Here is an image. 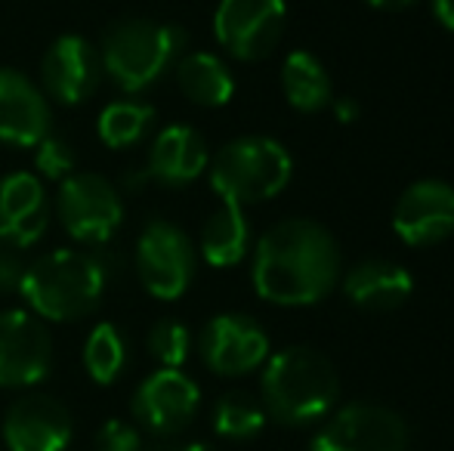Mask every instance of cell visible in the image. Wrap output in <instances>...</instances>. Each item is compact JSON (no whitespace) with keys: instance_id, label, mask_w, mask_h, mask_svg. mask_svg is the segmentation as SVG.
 <instances>
[{"instance_id":"cell-1","label":"cell","mask_w":454,"mask_h":451,"mask_svg":"<svg viewBox=\"0 0 454 451\" xmlns=\"http://www.w3.org/2000/svg\"><path fill=\"white\" fill-rule=\"evenodd\" d=\"M251 276L266 303L312 307L337 284L340 251L334 235L316 220H281L257 241Z\"/></svg>"},{"instance_id":"cell-2","label":"cell","mask_w":454,"mask_h":451,"mask_svg":"<svg viewBox=\"0 0 454 451\" xmlns=\"http://www.w3.org/2000/svg\"><path fill=\"white\" fill-rule=\"evenodd\" d=\"M263 408L285 427H309L331 415L340 396V377L328 355L312 346H287L266 359Z\"/></svg>"},{"instance_id":"cell-3","label":"cell","mask_w":454,"mask_h":451,"mask_svg":"<svg viewBox=\"0 0 454 451\" xmlns=\"http://www.w3.org/2000/svg\"><path fill=\"white\" fill-rule=\"evenodd\" d=\"M19 294L43 322L84 319L106 294V266L74 247L50 251L22 272Z\"/></svg>"},{"instance_id":"cell-4","label":"cell","mask_w":454,"mask_h":451,"mask_svg":"<svg viewBox=\"0 0 454 451\" xmlns=\"http://www.w3.org/2000/svg\"><path fill=\"white\" fill-rule=\"evenodd\" d=\"M185 47V31L155 19H118L106 28L99 47L102 72L121 93L149 90L176 66Z\"/></svg>"},{"instance_id":"cell-5","label":"cell","mask_w":454,"mask_h":451,"mask_svg":"<svg viewBox=\"0 0 454 451\" xmlns=\"http://www.w3.org/2000/svg\"><path fill=\"white\" fill-rule=\"evenodd\" d=\"M291 174L294 161L278 139L239 136L214 155L210 186L223 201L247 207L275 198L291 183Z\"/></svg>"},{"instance_id":"cell-6","label":"cell","mask_w":454,"mask_h":451,"mask_svg":"<svg viewBox=\"0 0 454 451\" xmlns=\"http://www.w3.org/2000/svg\"><path fill=\"white\" fill-rule=\"evenodd\" d=\"M56 217L81 245H106L124 223V201L106 176L74 170L56 195Z\"/></svg>"},{"instance_id":"cell-7","label":"cell","mask_w":454,"mask_h":451,"mask_svg":"<svg viewBox=\"0 0 454 451\" xmlns=\"http://www.w3.org/2000/svg\"><path fill=\"white\" fill-rule=\"evenodd\" d=\"M195 245L180 226L152 220L137 241V276L155 300H180L195 278Z\"/></svg>"},{"instance_id":"cell-8","label":"cell","mask_w":454,"mask_h":451,"mask_svg":"<svg viewBox=\"0 0 454 451\" xmlns=\"http://www.w3.org/2000/svg\"><path fill=\"white\" fill-rule=\"evenodd\" d=\"M408 424L393 408L353 402L322 424L309 451H408Z\"/></svg>"},{"instance_id":"cell-9","label":"cell","mask_w":454,"mask_h":451,"mask_svg":"<svg viewBox=\"0 0 454 451\" xmlns=\"http://www.w3.org/2000/svg\"><path fill=\"white\" fill-rule=\"evenodd\" d=\"M285 19V0H220L214 12V35L229 56L257 62L278 47Z\"/></svg>"},{"instance_id":"cell-10","label":"cell","mask_w":454,"mask_h":451,"mask_svg":"<svg viewBox=\"0 0 454 451\" xmlns=\"http://www.w3.org/2000/svg\"><path fill=\"white\" fill-rule=\"evenodd\" d=\"M53 368V340L31 309L0 313V386L25 390L41 384Z\"/></svg>"},{"instance_id":"cell-11","label":"cell","mask_w":454,"mask_h":451,"mask_svg":"<svg viewBox=\"0 0 454 451\" xmlns=\"http://www.w3.org/2000/svg\"><path fill=\"white\" fill-rule=\"evenodd\" d=\"M201 359L214 374L241 377L270 359V338L251 315H214L201 331Z\"/></svg>"},{"instance_id":"cell-12","label":"cell","mask_w":454,"mask_h":451,"mask_svg":"<svg viewBox=\"0 0 454 451\" xmlns=\"http://www.w3.org/2000/svg\"><path fill=\"white\" fill-rule=\"evenodd\" d=\"M198 405H201V390L180 368H161L149 374L133 393V417L158 436L180 433L189 427Z\"/></svg>"},{"instance_id":"cell-13","label":"cell","mask_w":454,"mask_h":451,"mask_svg":"<svg viewBox=\"0 0 454 451\" xmlns=\"http://www.w3.org/2000/svg\"><path fill=\"white\" fill-rule=\"evenodd\" d=\"M43 97H53L62 105H78L96 93L102 81L99 47L81 35H62L47 47L41 59Z\"/></svg>"},{"instance_id":"cell-14","label":"cell","mask_w":454,"mask_h":451,"mask_svg":"<svg viewBox=\"0 0 454 451\" xmlns=\"http://www.w3.org/2000/svg\"><path fill=\"white\" fill-rule=\"evenodd\" d=\"M393 229L411 247L445 241L454 235V189L442 180L411 183L395 201Z\"/></svg>"},{"instance_id":"cell-15","label":"cell","mask_w":454,"mask_h":451,"mask_svg":"<svg viewBox=\"0 0 454 451\" xmlns=\"http://www.w3.org/2000/svg\"><path fill=\"white\" fill-rule=\"evenodd\" d=\"M4 442L10 451H66L72 442V415L53 396H22L4 417Z\"/></svg>"},{"instance_id":"cell-16","label":"cell","mask_w":454,"mask_h":451,"mask_svg":"<svg viewBox=\"0 0 454 451\" xmlns=\"http://www.w3.org/2000/svg\"><path fill=\"white\" fill-rule=\"evenodd\" d=\"M50 133V103L22 72L0 68V143L35 149Z\"/></svg>"},{"instance_id":"cell-17","label":"cell","mask_w":454,"mask_h":451,"mask_svg":"<svg viewBox=\"0 0 454 451\" xmlns=\"http://www.w3.org/2000/svg\"><path fill=\"white\" fill-rule=\"evenodd\" d=\"M50 226V198L43 183L28 170L0 180V241L31 247Z\"/></svg>"},{"instance_id":"cell-18","label":"cell","mask_w":454,"mask_h":451,"mask_svg":"<svg viewBox=\"0 0 454 451\" xmlns=\"http://www.w3.org/2000/svg\"><path fill=\"white\" fill-rule=\"evenodd\" d=\"M207 143L195 127L170 124L152 143L149 174L164 186H189L207 170Z\"/></svg>"},{"instance_id":"cell-19","label":"cell","mask_w":454,"mask_h":451,"mask_svg":"<svg viewBox=\"0 0 454 451\" xmlns=\"http://www.w3.org/2000/svg\"><path fill=\"white\" fill-rule=\"evenodd\" d=\"M414 278L393 260H362L343 278V294L362 309H395L411 297Z\"/></svg>"},{"instance_id":"cell-20","label":"cell","mask_w":454,"mask_h":451,"mask_svg":"<svg viewBox=\"0 0 454 451\" xmlns=\"http://www.w3.org/2000/svg\"><path fill=\"white\" fill-rule=\"evenodd\" d=\"M176 84L183 97L204 109H220L232 99L235 78L229 66L214 53H189L176 62Z\"/></svg>"},{"instance_id":"cell-21","label":"cell","mask_w":454,"mask_h":451,"mask_svg":"<svg viewBox=\"0 0 454 451\" xmlns=\"http://www.w3.org/2000/svg\"><path fill=\"white\" fill-rule=\"evenodd\" d=\"M251 245V226L245 220V207L223 201L216 214L201 229V257L216 269H229V266L241 263Z\"/></svg>"},{"instance_id":"cell-22","label":"cell","mask_w":454,"mask_h":451,"mask_svg":"<svg viewBox=\"0 0 454 451\" xmlns=\"http://www.w3.org/2000/svg\"><path fill=\"white\" fill-rule=\"evenodd\" d=\"M281 90H285L287 103L297 112H322L334 99V87L325 72V66L306 50H297L285 59L281 66Z\"/></svg>"},{"instance_id":"cell-23","label":"cell","mask_w":454,"mask_h":451,"mask_svg":"<svg viewBox=\"0 0 454 451\" xmlns=\"http://www.w3.org/2000/svg\"><path fill=\"white\" fill-rule=\"evenodd\" d=\"M155 127V109L139 99H114L99 112L96 133L108 149H130L143 143Z\"/></svg>"},{"instance_id":"cell-24","label":"cell","mask_w":454,"mask_h":451,"mask_svg":"<svg viewBox=\"0 0 454 451\" xmlns=\"http://www.w3.org/2000/svg\"><path fill=\"white\" fill-rule=\"evenodd\" d=\"M127 365V340L118 325L99 322L84 343V368L96 384L108 386L121 377Z\"/></svg>"},{"instance_id":"cell-25","label":"cell","mask_w":454,"mask_h":451,"mask_svg":"<svg viewBox=\"0 0 454 451\" xmlns=\"http://www.w3.org/2000/svg\"><path fill=\"white\" fill-rule=\"evenodd\" d=\"M266 408L260 399H254L251 393H226L214 408V430L226 439L245 442L260 436V430L266 427Z\"/></svg>"},{"instance_id":"cell-26","label":"cell","mask_w":454,"mask_h":451,"mask_svg":"<svg viewBox=\"0 0 454 451\" xmlns=\"http://www.w3.org/2000/svg\"><path fill=\"white\" fill-rule=\"evenodd\" d=\"M149 353L161 362V368H183L192 353L189 328L176 319H161L149 331Z\"/></svg>"},{"instance_id":"cell-27","label":"cell","mask_w":454,"mask_h":451,"mask_svg":"<svg viewBox=\"0 0 454 451\" xmlns=\"http://www.w3.org/2000/svg\"><path fill=\"white\" fill-rule=\"evenodd\" d=\"M74 164H78V155L68 145V139L56 136V133H47L41 143L35 145V167L41 170L43 180H66V176L74 174Z\"/></svg>"},{"instance_id":"cell-28","label":"cell","mask_w":454,"mask_h":451,"mask_svg":"<svg viewBox=\"0 0 454 451\" xmlns=\"http://www.w3.org/2000/svg\"><path fill=\"white\" fill-rule=\"evenodd\" d=\"M96 451H143V436L133 424L112 417L96 433Z\"/></svg>"},{"instance_id":"cell-29","label":"cell","mask_w":454,"mask_h":451,"mask_svg":"<svg viewBox=\"0 0 454 451\" xmlns=\"http://www.w3.org/2000/svg\"><path fill=\"white\" fill-rule=\"evenodd\" d=\"M22 263L16 260V253L0 241V288H19L22 282Z\"/></svg>"},{"instance_id":"cell-30","label":"cell","mask_w":454,"mask_h":451,"mask_svg":"<svg viewBox=\"0 0 454 451\" xmlns=\"http://www.w3.org/2000/svg\"><path fill=\"white\" fill-rule=\"evenodd\" d=\"M331 105H334V114H337V121L340 124H353L356 118H359V103L356 99H349V97H337V99H331Z\"/></svg>"},{"instance_id":"cell-31","label":"cell","mask_w":454,"mask_h":451,"mask_svg":"<svg viewBox=\"0 0 454 451\" xmlns=\"http://www.w3.org/2000/svg\"><path fill=\"white\" fill-rule=\"evenodd\" d=\"M433 12L449 31H454V0H433Z\"/></svg>"},{"instance_id":"cell-32","label":"cell","mask_w":454,"mask_h":451,"mask_svg":"<svg viewBox=\"0 0 454 451\" xmlns=\"http://www.w3.org/2000/svg\"><path fill=\"white\" fill-rule=\"evenodd\" d=\"M364 4H371L374 10H405L414 0H364Z\"/></svg>"},{"instance_id":"cell-33","label":"cell","mask_w":454,"mask_h":451,"mask_svg":"<svg viewBox=\"0 0 454 451\" xmlns=\"http://www.w3.org/2000/svg\"><path fill=\"white\" fill-rule=\"evenodd\" d=\"M180 451H216L214 446H207V442H192V446H185Z\"/></svg>"},{"instance_id":"cell-34","label":"cell","mask_w":454,"mask_h":451,"mask_svg":"<svg viewBox=\"0 0 454 451\" xmlns=\"http://www.w3.org/2000/svg\"><path fill=\"white\" fill-rule=\"evenodd\" d=\"M143 451H145V448H143ZM155 451H158V448H155Z\"/></svg>"}]
</instances>
